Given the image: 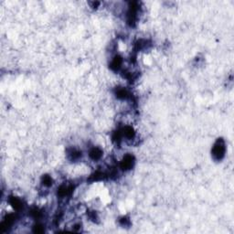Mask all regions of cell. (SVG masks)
<instances>
[{
    "label": "cell",
    "mask_w": 234,
    "mask_h": 234,
    "mask_svg": "<svg viewBox=\"0 0 234 234\" xmlns=\"http://www.w3.org/2000/svg\"><path fill=\"white\" fill-rule=\"evenodd\" d=\"M226 152V146L223 139H219L212 147V156L216 160H221Z\"/></svg>",
    "instance_id": "obj_1"
},
{
    "label": "cell",
    "mask_w": 234,
    "mask_h": 234,
    "mask_svg": "<svg viewBox=\"0 0 234 234\" xmlns=\"http://www.w3.org/2000/svg\"><path fill=\"white\" fill-rule=\"evenodd\" d=\"M134 156H130V155H127L124 157V159L122 160L121 164H120V167L123 169V170H128V169H131L133 165H134Z\"/></svg>",
    "instance_id": "obj_2"
},
{
    "label": "cell",
    "mask_w": 234,
    "mask_h": 234,
    "mask_svg": "<svg viewBox=\"0 0 234 234\" xmlns=\"http://www.w3.org/2000/svg\"><path fill=\"white\" fill-rule=\"evenodd\" d=\"M122 64H123V59L120 56H115L111 62V68L113 71H119Z\"/></svg>",
    "instance_id": "obj_3"
},
{
    "label": "cell",
    "mask_w": 234,
    "mask_h": 234,
    "mask_svg": "<svg viewBox=\"0 0 234 234\" xmlns=\"http://www.w3.org/2000/svg\"><path fill=\"white\" fill-rule=\"evenodd\" d=\"M90 157L93 160H98L102 157V152L101 149L97 148V147H94L92 148L91 151H90Z\"/></svg>",
    "instance_id": "obj_4"
},
{
    "label": "cell",
    "mask_w": 234,
    "mask_h": 234,
    "mask_svg": "<svg viewBox=\"0 0 234 234\" xmlns=\"http://www.w3.org/2000/svg\"><path fill=\"white\" fill-rule=\"evenodd\" d=\"M10 203H11V205L16 209V210H19V209H21L22 208V201L20 200V199H17V198H11L10 199Z\"/></svg>",
    "instance_id": "obj_5"
},
{
    "label": "cell",
    "mask_w": 234,
    "mask_h": 234,
    "mask_svg": "<svg viewBox=\"0 0 234 234\" xmlns=\"http://www.w3.org/2000/svg\"><path fill=\"white\" fill-rule=\"evenodd\" d=\"M116 96L120 99H125L127 96H128V92L124 88H121V89H118L117 91H116Z\"/></svg>",
    "instance_id": "obj_6"
},
{
    "label": "cell",
    "mask_w": 234,
    "mask_h": 234,
    "mask_svg": "<svg viewBox=\"0 0 234 234\" xmlns=\"http://www.w3.org/2000/svg\"><path fill=\"white\" fill-rule=\"evenodd\" d=\"M43 184H44V186H47V187L51 186V184H52V179H51V177H50V176H45L43 177Z\"/></svg>",
    "instance_id": "obj_7"
},
{
    "label": "cell",
    "mask_w": 234,
    "mask_h": 234,
    "mask_svg": "<svg viewBox=\"0 0 234 234\" xmlns=\"http://www.w3.org/2000/svg\"><path fill=\"white\" fill-rule=\"evenodd\" d=\"M44 227L40 224H37L35 227H34V232H37V233H42L44 232Z\"/></svg>",
    "instance_id": "obj_8"
}]
</instances>
